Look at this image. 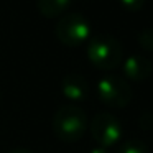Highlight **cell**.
I'll list each match as a JSON object with an SVG mask.
<instances>
[{"mask_svg": "<svg viewBox=\"0 0 153 153\" xmlns=\"http://www.w3.org/2000/svg\"><path fill=\"white\" fill-rule=\"evenodd\" d=\"M117 153H150V152H148V146H146L145 142L132 138V140L123 142L122 145L119 146V152Z\"/></svg>", "mask_w": 153, "mask_h": 153, "instance_id": "9c48e42d", "label": "cell"}, {"mask_svg": "<svg viewBox=\"0 0 153 153\" xmlns=\"http://www.w3.org/2000/svg\"><path fill=\"white\" fill-rule=\"evenodd\" d=\"M87 58L97 69L110 71L115 69L123 58V50L119 40L110 35L92 36L87 45Z\"/></svg>", "mask_w": 153, "mask_h": 153, "instance_id": "6da1fadb", "label": "cell"}, {"mask_svg": "<svg viewBox=\"0 0 153 153\" xmlns=\"http://www.w3.org/2000/svg\"><path fill=\"white\" fill-rule=\"evenodd\" d=\"M61 91L69 100H86L89 96V84H87L86 77L81 76L77 73L66 74L61 81Z\"/></svg>", "mask_w": 153, "mask_h": 153, "instance_id": "52a82bcc", "label": "cell"}, {"mask_svg": "<svg viewBox=\"0 0 153 153\" xmlns=\"http://www.w3.org/2000/svg\"><path fill=\"white\" fill-rule=\"evenodd\" d=\"M87 128V117L76 105H64L53 117V132L63 142H77Z\"/></svg>", "mask_w": 153, "mask_h": 153, "instance_id": "7a4b0ae2", "label": "cell"}, {"mask_svg": "<svg viewBox=\"0 0 153 153\" xmlns=\"http://www.w3.org/2000/svg\"><path fill=\"white\" fill-rule=\"evenodd\" d=\"M56 38L66 46H79L91 36V23L81 13H66L54 28Z\"/></svg>", "mask_w": 153, "mask_h": 153, "instance_id": "3957f363", "label": "cell"}, {"mask_svg": "<svg viewBox=\"0 0 153 153\" xmlns=\"http://www.w3.org/2000/svg\"><path fill=\"white\" fill-rule=\"evenodd\" d=\"M137 41H138L140 48H143L146 51H153V28L142 30L137 36Z\"/></svg>", "mask_w": 153, "mask_h": 153, "instance_id": "30bf717a", "label": "cell"}, {"mask_svg": "<svg viewBox=\"0 0 153 153\" xmlns=\"http://www.w3.org/2000/svg\"><path fill=\"white\" fill-rule=\"evenodd\" d=\"M89 153H109V150H107V148H102V146H96V148H92Z\"/></svg>", "mask_w": 153, "mask_h": 153, "instance_id": "7c38bea8", "label": "cell"}, {"mask_svg": "<svg viewBox=\"0 0 153 153\" xmlns=\"http://www.w3.org/2000/svg\"><path fill=\"white\" fill-rule=\"evenodd\" d=\"M8 153H31V152L27 150V148H13L12 152H8Z\"/></svg>", "mask_w": 153, "mask_h": 153, "instance_id": "4fadbf2b", "label": "cell"}, {"mask_svg": "<svg viewBox=\"0 0 153 153\" xmlns=\"http://www.w3.org/2000/svg\"><path fill=\"white\" fill-rule=\"evenodd\" d=\"M73 0H38V10L46 18H56L69 8Z\"/></svg>", "mask_w": 153, "mask_h": 153, "instance_id": "ba28073f", "label": "cell"}, {"mask_svg": "<svg viewBox=\"0 0 153 153\" xmlns=\"http://www.w3.org/2000/svg\"><path fill=\"white\" fill-rule=\"evenodd\" d=\"M91 135L102 148H110L117 145L122 137L120 122L107 112H100L91 122Z\"/></svg>", "mask_w": 153, "mask_h": 153, "instance_id": "5b68a950", "label": "cell"}, {"mask_svg": "<svg viewBox=\"0 0 153 153\" xmlns=\"http://www.w3.org/2000/svg\"><path fill=\"white\" fill-rule=\"evenodd\" d=\"M152 69L153 66L150 59L142 54H132L123 61V74L127 79L133 81V82H142V81L148 79Z\"/></svg>", "mask_w": 153, "mask_h": 153, "instance_id": "8992f818", "label": "cell"}, {"mask_svg": "<svg viewBox=\"0 0 153 153\" xmlns=\"http://www.w3.org/2000/svg\"><path fill=\"white\" fill-rule=\"evenodd\" d=\"M97 96L105 105L123 109L132 100V87L120 76H104L97 82Z\"/></svg>", "mask_w": 153, "mask_h": 153, "instance_id": "277c9868", "label": "cell"}, {"mask_svg": "<svg viewBox=\"0 0 153 153\" xmlns=\"http://www.w3.org/2000/svg\"><path fill=\"white\" fill-rule=\"evenodd\" d=\"M146 0H119L120 7L127 12H138L143 8Z\"/></svg>", "mask_w": 153, "mask_h": 153, "instance_id": "8fae6325", "label": "cell"}]
</instances>
